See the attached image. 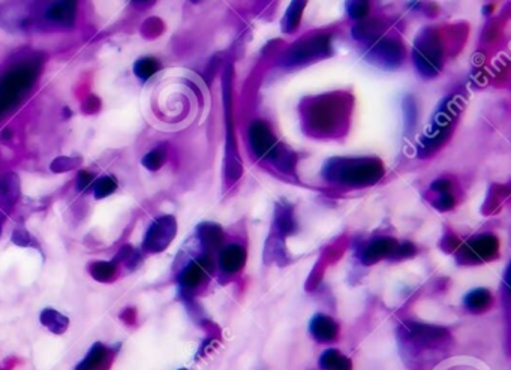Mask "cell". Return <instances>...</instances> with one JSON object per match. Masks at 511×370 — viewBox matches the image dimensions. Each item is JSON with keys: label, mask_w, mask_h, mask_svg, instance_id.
Wrapping results in <instances>:
<instances>
[{"label": "cell", "mask_w": 511, "mask_h": 370, "mask_svg": "<svg viewBox=\"0 0 511 370\" xmlns=\"http://www.w3.org/2000/svg\"><path fill=\"white\" fill-rule=\"evenodd\" d=\"M10 138H12V131L10 130V127H6V130H3L2 132H0V140L8 141Z\"/></svg>", "instance_id": "cell-34"}, {"label": "cell", "mask_w": 511, "mask_h": 370, "mask_svg": "<svg viewBox=\"0 0 511 370\" xmlns=\"http://www.w3.org/2000/svg\"><path fill=\"white\" fill-rule=\"evenodd\" d=\"M117 189V180L112 175H104L101 179L95 182L93 186V195L96 199L107 198L108 195L115 194Z\"/></svg>", "instance_id": "cell-26"}, {"label": "cell", "mask_w": 511, "mask_h": 370, "mask_svg": "<svg viewBox=\"0 0 511 370\" xmlns=\"http://www.w3.org/2000/svg\"><path fill=\"white\" fill-rule=\"evenodd\" d=\"M177 234V221L174 216H161L155 219L143 240V247L145 252L158 254L165 251Z\"/></svg>", "instance_id": "cell-6"}, {"label": "cell", "mask_w": 511, "mask_h": 370, "mask_svg": "<svg viewBox=\"0 0 511 370\" xmlns=\"http://www.w3.org/2000/svg\"><path fill=\"white\" fill-rule=\"evenodd\" d=\"M498 252V240L490 234L488 236H478L468 241L465 245L462 256L465 262H483L486 260L492 258Z\"/></svg>", "instance_id": "cell-9"}, {"label": "cell", "mask_w": 511, "mask_h": 370, "mask_svg": "<svg viewBox=\"0 0 511 370\" xmlns=\"http://www.w3.org/2000/svg\"><path fill=\"white\" fill-rule=\"evenodd\" d=\"M306 8L305 2H293L287 10V14L282 18V30L287 34H293L298 27V23L302 20V12Z\"/></svg>", "instance_id": "cell-22"}, {"label": "cell", "mask_w": 511, "mask_h": 370, "mask_svg": "<svg viewBox=\"0 0 511 370\" xmlns=\"http://www.w3.org/2000/svg\"><path fill=\"white\" fill-rule=\"evenodd\" d=\"M408 334L412 339L417 341H438L441 337L447 336V332L444 328L431 327V325H421V324H409L407 327Z\"/></svg>", "instance_id": "cell-18"}, {"label": "cell", "mask_w": 511, "mask_h": 370, "mask_svg": "<svg viewBox=\"0 0 511 370\" xmlns=\"http://www.w3.org/2000/svg\"><path fill=\"white\" fill-rule=\"evenodd\" d=\"M105 357H107V349H105L101 343H96L95 347L91 349V352H88L86 360L77 367V370L99 369V366L105 361Z\"/></svg>", "instance_id": "cell-24"}, {"label": "cell", "mask_w": 511, "mask_h": 370, "mask_svg": "<svg viewBox=\"0 0 511 370\" xmlns=\"http://www.w3.org/2000/svg\"><path fill=\"white\" fill-rule=\"evenodd\" d=\"M210 267H212V262L207 258H201L191 262L180 275V285L185 289H195L206 279Z\"/></svg>", "instance_id": "cell-13"}, {"label": "cell", "mask_w": 511, "mask_h": 370, "mask_svg": "<svg viewBox=\"0 0 511 370\" xmlns=\"http://www.w3.org/2000/svg\"><path fill=\"white\" fill-rule=\"evenodd\" d=\"M99 106H101L99 98H96V96H91V98L86 99L83 110H84V112H95V111L99 110Z\"/></svg>", "instance_id": "cell-33"}, {"label": "cell", "mask_w": 511, "mask_h": 370, "mask_svg": "<svg viewBox=\"0 0 511 370\" xmlns=\"http://www.w3.org/2000/svg\"><path fill=\"white\" fill-rule=\"evenodd\" d=\"M2 223H3V221H0V231H2Z\"/></svg>", "instance_id": "cell-35"}, {"label": "cell", "mask_w": 511, "mask_h": 370, "mask_svg": "<svg viewBox=\"0 0 511 370\" xmlns=\"http://www.w3.org/2000/svg\"><path fill=\"white\" fill-rule=\"evenodd\" d=\"M159 69V62L153 58H143L138 59L134 65V74L145 82V79L152 78L156 74Z\"/></svg>", "instance_id": "cell-25"}, {"label": "cell", "mask_w": 511, "mask_h": 370, "mask_svg": "<svg viewBox=\"0 0 511 370\" xmlns=\"http://www.w3.org/2000/svg\"><path fill=\"white\" fill-rule=\"evenodd\" d=\"M397 245L399 243L390 237H381L372 240L361 254V261L364 264H374L379 260L385 258L388 255H393Z\"/></svg>", "instance_id": "cell-12"}, {"label": "cell", "mask_w": 511, "mask_h": 370, "mask_svg": "<svg viewBox=\"0 0 511 370\" xmlns=\"http://www.w3.org/2000/svg\"><path fill=\"white\" fill-rule=\"evenodd\" d=\"M12 243H15L17 246H29L30 245V236L29 232L26 230H15L12 232Z\"/></svg>", "instance_id": "cell-32"}, {"label": "cell", "mask_w": 511, "mask_h": 370, "mask_svg": "<svg viewBox=\"0 0 511 370\" xmlns=\"http://www.w3.org/2000/svg\"><path fill=\"white\" fill-rule=\"evenodd\" d=\"M81 165V159L80 158H69V156H59L56 158L51 165L50 170L56 174L60 173H68L69 170H74V168Z\"/></svg>", "instance_id": "cell-28"}, {"label": "cell", "mask_w": 511, "mask_h": 370, "mask_svg": "<svg viewBox=\"0 0 511 370\" xmlns=\"http://www.w3.org/2000/svg\"><path fill=\"white\" fill-rule=\"evenodd\" d=\"M492 301L490 293L488 289H474L465 297V306L471 312H483L489 308Z\"/></svg>", "instance_id": "cell-21"}, {"label": "cell", "mask_w": 511, "mask_h": 370, "mask_svg": "<svg viewBox=\"0 0 511 370\" xmlns=\"http://www.w3.org/2000/svg\"><path fill=\"white\" fill-rule=\"evenodd\" d=\"M24 65L12 68L0 78V112L14 107L34 84L36 78L35 62H23Z\"/></svg>", "instance_id": "cell-3"}, {"label": "cell", "mask_w": 511, "mask_h": 370, "mask_svg": "<svg viewBox=\"0 0 511 370\" xmlns=\"http://www.w3.org/2000/svg\"><path fill=\"white\" fill-rule=\"evenodd\" d=\"M75 2H53L44 12V18L56 26L71 27L75 23Z\"/></svg>", "instance_id": "cell-11"}, {"label": "cell", "mask_w": 511, "mask_h": 370, "mask_svg": "<svg viewBox=\"0 0 511 370\" xmlns=\"http://www.w3.org/2000/svg\"><path fill=\"white\" fill-rule=\"evenodd\" d=\"M231 82H233V68H226L222 86H224V107H225V120H226V175L228 179L237 180L241 175V162L237 150V143L233 132V112H231Z\"/></svg>", "instance_id": "cell-5"}, {"label": "cell", "mask_w": 511, "mask_h": 370, "mask_svg": "<svg viewBox=\"0 0 511 370\" xmlns=\"http://www.w3.org/2000/svg\"><path fill=\"white\" fill-rule=\"evenodd\" d=\"M403 58V48L399 41L396 39H385L375 45L374 50L369 54V60L374 62L375 65H381L385 68H396L401 65Z\"/></svg>", "instance_id": "cell-10"}, {"label": "cell", "mask_w": 511, "mask_h": 370, "mask_svg": "<svg viewBox=\"0 0 511 370\" xmlns=\"http://www.w3.org/2000/svg\"><path fill=\"white\" fill-rule=\"evenodd\" d=\"M311 333L316 341L331 342L337 336V325L333 319L326 315H316L311 323Z\"/></svg>", "instance_id": "cell-16"}, {"label": "cell", "mask_w": 511, "mask_h": 370, "mask_svg": "<svg viewBox=\"0 0 511 370\" xmlns=\"http://www.w3.org/2000/svg\"><path fill=\"white\" fill-rule=\"evenodd\" d=\"M246 262V251L243 246L239 245H230L226 246L219 256V265H221L222 271L233 275L243 269V265Z\"/></svg>", "instance_id": "cell-15"}, {"label": "cell", "mask_w": 511, "mask_h": 370, "mask_svg": "<svg viewBox=\"0 0 511 370\" xmlns=\"http://www.w3.org/2000/svg\"><path fill=\"white\" fill-rule=\"evenodd\" d=\"M320 363L324 370H351V361L336 349L324 352Z\"/></svg>", "instance_id": "cell-19"}, {"label": "cell", "mask_w": 511, "mask_h": 370, "mask_svg": "<svg viewBox=\"0 0 511 370\" xmlns=\"http://www.w3.org/2000/svg\"><path fill=\"white\" fill-rule=\"evenodd\" d=\"M165 158H167L165 149L156 147L155 150L149 151L147 155H145V156L143 158V166L147 168L149 171H156V170H159V168H161L162 165H164Z\"/></svg>", "instance_id": "cell-27"}, {"label": "cell", "mask_w": 511, "mask_h": 370, "mask_svg": "<svg viewBox=\"0 0 511 370\" xmlns=\"http://www.w3.org/2000/svg\"><path fill=\"white\" fill-rule=\"evenodd\" d=\"M296 231L294 210L287 203H279L274 210V234H278L279 241L285 240L287 236Z\"/></svg>", "instance_id": "cell-14"}, {"label": "cell", "mask_w": 511, "mask_h": 370, "mask_svg": "<svg viewBox=\"0 0 511 370\" xmlns=\"http://www.w3.org/2000/svg\"><path fill=\"white\" fill-rule=\"evenodd\" d=\"M383 175L384 166L374 158H333L322 166L324 179L345 186H370Z\"/></svg>", "instance_id": "cell-1"}, {"label": "cell", "mask_w": 511, "mask_h": 370, "mask_svg": "<svg viewBox=\"0 0 511 370\" xmlns=\"http://www.w3.org/2000/svg\"><path fill=\"white\" fill-rule=\"evenodd\" d=\"M116 262H108V261H98L92 264L91 267V275L95 280L98 282H110L116 276Z\"/></svg>", "instance_id": "cell-23"}, {"label": "cell", "mask_w": 511, "mask_h": 370, "mask_svg": "<svg viewBox=\"0 0 511 370\" xmlns=\"http://www.w3.org/2000/svg\"><path fill=\"white\" fill-rule=\"evenodd\" d=\"M222 230L217 227L216 223H201L198 227V238L201 240V243L207 249H213L217 247L222 243Z\"/></svg>", "instance_id": "cell-17"}, {"label": "cell", "mask_w": 511, "mask_h": 370, "mask_svg": "<svg viewBox=\"0 0 511 370\" xmlns=\"http://www.w3.org/2000/svg\"><path fill=\"white\" fill-rule=\"evenodd\" d=\"M95 182V174H92L91 171H86V170H81L77 175V180H75V188L78 192H83L86 190L91 184Z\"/></svg>", "instance_id": "cell-30"}, {"label": "cell", "mask_w": 511, "mask_h": 370, "mask_svg": "<svg viewBox=\"0 0 511 370\" xmlns=\"http://www.w3.org/2000/svg\"><path fill=\"white\" fill-rule=\"evenodd\" d=\"M403 108H405V119H407V125L408 127H411L414 122H416V103H414L412 98H407Z\"/></svg>", "instance_id": "cell-31"}, {"label": "cell", "mask_w": 511, "mask_h": 370, "mask_svg": "<svg viewBox=\"0 0 511 370\" xmlns=\"http://www.w3.org/2000/svg\"><path fill=\"white\" fill-rule=\"evenodd\" d=\"M331 53L329 36L318 35L313 38H303L289 48L287 54V62L289 65H300V63L312 62L316 59L326 58Z\"/></svg>", "instance_id": "cell-7"}, {"label": "cell", "mask_w": 511, "mask_h": 370, "mask_svg": "<svg viewBox=\"0 0 511 370\" xmlns=\"http://www.w3.org/2000/svg\"><path fill=\"white\" fill-rule=\"evenodd\" d=\"M249 143L257 158H267L281 171H293L296 156L291 150H287L278 143L270 127L264 122H254L249 127Z\"/></svg>", "instance_id": "cell-2"}, {"label": "cell", "mask_w": 511, "mask_h": 370, "mask_svg": "<svg viewBox=\"0 0 511 370\" xmlns=\"http://www.w3.org/2000/svg\"><path fill=\"white\" fill-rule=\"evenodd\" d=\"M414 65L423 77H435L442 66V48L433 29L421 30L414 44Z\"/></svg>", "instance_id": "cell-4"}, {"label": "cell", "mask_w": 511, "mask_h": 370, "mask_svg": "<svg viewBox=\"0 0 511 370\" xmlns=\"http://www.w3.org/2000/svg\"><path fill=\"white\" fill-rule=\"evenodd\" d=\"M340 110L339 102L329 99V101H318L311 107L307 116H309V126L313 127L316 132H330L335 130L339 120Z\"/></svg>", "instance_id": "cell-8"}, {"label": "cell", "mask_w": 511, "mask_h": 370, "mask_svg": "<svg viewBox=\"0 0 511 370\" xmlns=\"http://www.w3.org/2000/svg\"><path fill=\"white\" fill-rule=\"evenodd\" d=\"M346 10L353 18H363L369 11L368 2H348Z\"/></svg>", "instance_id": "cell-29"}, {"label": "cell", "mask_w": 511, "mask_h": 370, "mask_svg": "<svg viewBox=\"0 0 511 370\" xmlns=\"http://www.w3.org/2000/svg\"><path fill=\"white\" fill-rule=\"evenodd\" d=\"M40 323H43L48 330H51L53 333L60 334L68 328L69 321L59 312H56L53 309H45L40 313Z\"/></svg>", "instance_id": "cell-20"}]
</instances>
